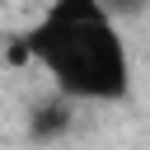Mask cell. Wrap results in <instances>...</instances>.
<instances>
[{
	"mask_svg": "<svg viewBox=\"0 0 150 150\" xmlns=\"http://www.w3.org/2000/svg\"><path fill=\"white\" fill-rule=\"evenodd\" d=\"M19 52L75 103H122L131 94V47L103 0H47Z\"/></svg>",
	"mask_w": 150,
	"mask_h": 150,
	"instance_id": "1",
	"label": "cell"
},
{
	"mask_svg": "<svg viewBox=\"0 0 150 150\" xmlns=\"http://www.w3.org/2000/svg\"><path fill=\"white\" fill-rule=\"evenodd\" d=\"M70 122H75V98H66L56 89H52V98L28 108V136L33 141H56V136L70 131Z\"/></svg>",
	"mask_w": 150,
	"mask_h": 150,
	"instance_id": "2",
	"label": "cell"
},
{
	"mask_svg": "<svg viewBox=\"0 0 150 150\" xmlns=\"http://www.w3.org/2000/svg\"><path fill=\"white\" fill-rule=\"evenodd\" d=\"M103 9L122 23V19H136L141 9H150V0H103Z\"/></svg>",
	"mask_w": 150,
	"mask_h": 150,
	"instance_id": "3",
	"label": "cell"
}]
</instances>
